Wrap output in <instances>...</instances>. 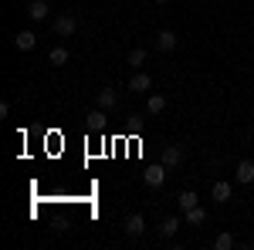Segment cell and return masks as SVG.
Here are the masks:
<instances>
[{
    "instance_id": "cell-9",
    "label": "cell",
    "mask_w": 254,
    "mask_h": 250,
    "mask_svg": "<svg viewBox=\"0 0 254 250\" xmlns=\"http://www.w3.org/2000/svg\"><path fill=\"white\" fill-rule=\"evenodd\" d=\"M237 183H244V186L254 183V162L251 159H241V162H237Z\"/></svg>"
},
{
    "instance_id": "cell-19",
    "label": "cell",
    "mask_w": 254,
    "mask_h": 250,
    "mask_svg": "<svg viewBox=\"0 0 254 250\" xmlns=\"http://www.w3.org/2000/svg\"><path fill=\"white\" fill-rule=\"evenodd\" d=\"M214 247L217 250H231V247H234V237H231V233H220V237L214 240Z\"/></svg>"
},
{
    "instance_id": "cell-8",
    "label": "cell",
    "mask_w": 254,
    "mask_h": 250,
    "mask_svg": "<svg viewBox=\"0 0 254 250\" xmlns=\"http://www.w3.org/2000/svg\"><path fill=\"white\" fill-rule=\"evenodd\" d=\"M95 101H98V108H105V112H112V108L119 105V92H112V88H102Z\"/></svg>"
},
{
    "instance_id": "cell-11",
    "label": "cell",
    "mask_w": 254,
    "mask_h": 250,
    "mask_svg": "<svg viewBox=\"0 0 254 250\" xmlns=\"http://www.w3.org/2000/svg\"><path fill=\"white\" fill-rule=\"evenodd\" d=\"M180 227H183V220H180V216H166V220L159 223V237H166V240H170Z\"/></svg>"
},
{
    "instance_id": "cell-6",
    "label": "cell",
    "mask_w": 254,
    "mask_h": 250,
    "mask_svg": "<svg viewBox=\"0 0 254 250\" xmlns=\"http://www.w3.org/2000/svg\"><path fill=\"white\" fill-rule=\"evenodd\" d=\"M210 196H214V203H231V196H234V186H231L227 179H220V183H214Z\"/></svg>"
},
{
    "instance_id": "cell-13",
    "label": "cell",
    "mask_w": 254,
    "mask_h": 250,
    "mask_svg": "<svg viewBox=\"0 0 254 250\" xmlns=\"http://www.w3.org/2000/svg\"><path fill=\"white\" fill-rule=\"evenodd\" d=\"M203 220H207V210H203V206H193V210L183 213V223H187V227H200Z\"/></svg>"
},
{
    "instance_id": "cell-17",
    "label": "cell",
    "mask_w": 254,
    "mask_h": 250,
    "mask_svg": "<svg viewBox=\"0 0 254 250\" xmlns=\"http://www.w3.org/2000/svg\"><path fill=\"white\" fill-rule=\"evenodd\" d=\"M146 58H149V54H146V48H132V51H129V68H142Z\"/></svg>"
},
{
    "instance_id": "cell-1",
    "label": "cell",
    "mask_w": 254,
    "mask_h": 250,
    "mask_svg": "<svg viewBox=\"0 0 254 250\" xmlns=\"http://www.w3.org/2000/svg\"><path fill=\"white\" fill-rule=\"evenodd\" d=\"M163 179H166V166H163V162H156V166H146V173H142V183H146V186L159 190V186H163Z\"/></svg>"
},
{
    "instance_id": "cell-2",
    "label": "cell",
    "mask_w": 254,
    "mask_h": 250,
    "mask_svg": "<svg viewBox=\"0 0 254 250\" xmlns=\"http://www.w3.org/2000/svg\"><path fill=\"white\" fill-rule=\"evenodd\" d=\"M78 31V20L71 17V14H61V17H55V34L58 38H71Z\"/></svg>"
},
{
    "instance_id": "cell-14",
    "label": "cell",
    "mask_w": 254,
    "mask_h": 250,
    "mask_svg": "<svg viewBox=\"0 0 254 250\" xmlns=\"http://www.w3.org/2000/svg\"><path fill=\"white\" fill-rule=\"evenodd\" d=\"M176 200H180V210H183V213L193 210V206H200V196H196L193 190H183L180 196H176Z\"/></svg>"
},
{
    "instance_id": "cell-4",
    "label": "cell",
    "mask_w": 254,
    "mask_h": 250,
    "mask_svg": "<svg viewBox=\"0 0 254 250\" xmlns=\"http://www.w3.org/2000/svg\"><path fill=\"white\" fill-rule=\"evenodd\" d=\"M149 88H153V78L146 75V71H136V75L129 78V92L142 95V92H149Z\"/></svg>"
},
{
    "instance_id": "cell-18",
    "label": "cell",
    "mask_w": 254,
    "mask_h": 250,
    "mask_svg": "<svg viewBox=\"0 0 254 250\" xmlns=\"http://www.w3.org/2000/svg\"><path fill=\"white\" fill-rule=\"evenodd\" d=\"M146 108H149L153 115H159V112L166 108V95H149V101H146Z\"/></svg>"
},
{
    "instance_id": "cell-10",
    "label": "cell",
    "mask_w": 254,
    "mask_h": 250,
    "mask_svg": "<svg viewBox=\"0 0 254 250\" xmlns=\"http://www.w3.org/2000/svg\"><path fill=\"white\" fill-rule=\"evenodd\" d=\"M105 115H109L105 108H95V112H88V115H85V125H88L92 132H98V129H105Z\"/></svg>"
},
{
    "instance_id": "cell-5",
    "label": "cell",
    "mask_w": 254,
    "mask_h": 250,
    "mask_svg": "<svg viewBox=\"0 0 254 250\" xmlns=\"http://www.w3.org/2000/svg\"><path fill=\"white\" fill-rule=\"evenodd\" d=\"M122 230L129 233V237H139V233L146 230V216H142V213H132V216H126V223H122Z\"/></svg>"
},
{
    "instance_id": "cell-12",
    "label": "cell",
    "mask_w": 254,
    "mask_h": 250,
    "mask_svg": "<svg viewBox=\"0 0 254 250\" xmlns=\"http://www.w3.org/2000/svg\"><path fill=\"white\" fill-rule=\"evenodd\" d=\"M27 17L31 20H48V3H44V0H31V3H27Z\"/></svg>"
},
{
    "instance_id": "cell-15",
    "label": "cell",
    "mask_w": 254,
    "mask_h": 250,
    "mask_svg": "<svg viewBox=\"0 0 254 250\" xmlns=\"http://www.w3.org/2000/svg\"><path fill=\"white\" fill-rule=\"evenodd\" d=\"M156 48H159V51H173V48H176V34H173V31H159V34H156Z\"/></svg>"
},
{
    "instance_id": "cell-20",
    "label": "cell",
    "mask_w": 254,
    "mask_h": 250,
    "mask_svg": "<svg viewBox=\"0 0 254 250\" xmlns=\"http://www.w3.org/2000/svg\"><path fill=\"white\" fill-rule=\"evenodd\" d=\"M156 3H166V0H156Z\"/></svg>"
},
{
    "instance_id": "cell-3",
    "label": "cell",
    "mask_w": 254,
    "mask_h": 250,
    "mask_svg": "<svg viewBox=\"0 0 254 250\" xmlns=\"http://www.w3.org/2000/svg\"><path fill=\"white\" fill-rule=\"evenodd\" d=\"M159 162H163L166 169H176V166L183 162V146H166L163 155H159Z\"/></svg>"
},
{
    "instance_id": "cell-16",
    "label": "cell",
    "mask_w": 254,
    "mask_h": 250,
    "mask_svg": "<svg viewBox=\"0 0 254 250\" xmlns=\"http://www.w3.org/2000/svg\"><path fill=\"white\" fill-rule=\"evenodd\" d=\"M68 58H71V54H68V48H51V54H48V61H51L55 68L68 64Z\"/></svg>"
},
{
    "instance_id": "cell-7",
    "label": "cell",
    "mask_w": 254,
    "mask_h": 250,
    "mask_svg": "<svg viewBox=\"0 0 254 250\" xmlns=\"http://www.w3.org/2000/svg\"><path fill=\"white\" fill-rule=\"evenodd\" d=\"M34 44H38V34H34V31H17V34H14V48H17V51H31Z\"/></svg>"
}]
</instances>
